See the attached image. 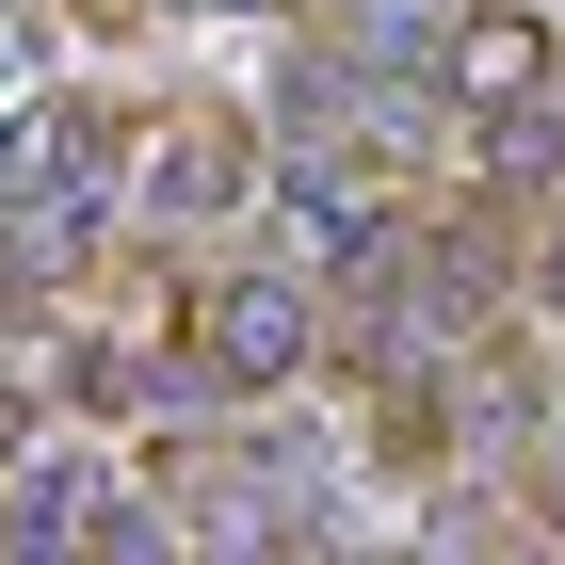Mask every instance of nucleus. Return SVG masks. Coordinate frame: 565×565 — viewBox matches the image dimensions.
Here are the masks:
<instances>
[{
  "mask_svg": "<svg viewBox=\"0 0 565 565\" xmlns=\"http://www.w3.org/2000/svg\"><path fill=\"white\" fill-rule=\"evenodd\" d=\"M17 533H82V452H33V484H17Z\"/></svg>",
  "mask_w": 565,
  "mask_h": 565,
  "instance_id": "2",
  "label": "nucleus"
},
{
  "mask_svg": "<svg viewBox=\"0 0 565 565\" xmlns=\"http://www.w3.org/2000/svg\"><path fill=\"white\" fill-rule=\"evenodd\" d=\"M211 372H226V388H291V372H307V291L243 275V291L211 307Z\"/></svg>",
  "mask_w": 565,
  "mask_h": 565,
  "instance_id": "1",
  "label": "nucleus"
},
{
  "mask_svg": "<svg viewBox=\"0 0 565 565\" xmlns=\"http://www.w3.org/2000/svg\"><path fill=\"white\" fill-rule=\"evenodd\" d=\"M550 307H565V259H550Z\"/></svg>",
  "mask_w": 565,
  "mask_h": 565,
  "instance_id": "3",
  "label": "nucleus"
}]
</instances>
